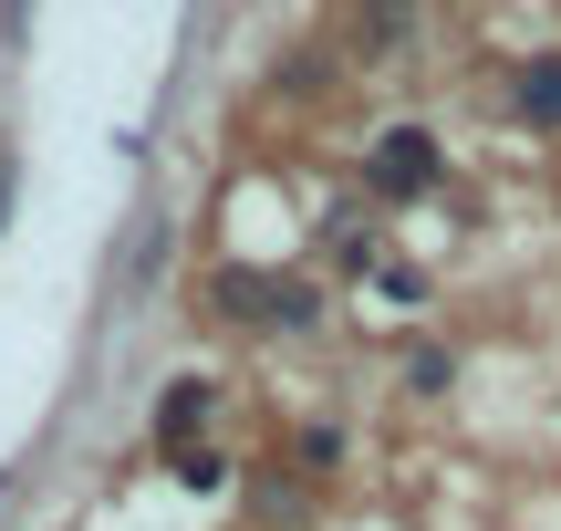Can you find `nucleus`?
Segmentation results:
<instances>
[{
  "mask_svg": "<svg viewBox=\"0 0 561 531\" xmlns=\"http://www.w3.org/2000/svg\"><path fill=\"white\" fill-rule=\"evenodd\" d=\"M208 417H219V386H208V375H178V386H167V396H157V449H167V459H178V449H187V438H198V428H208Z\"/></svg>",
  "mask_w": 561,
  "mask_h": 531,
  "instance_id": "obj_3",
  "label": "nucleus"
},
{
  "mask_svg": "<svg viewBox=\"0 0 561 531\" xmlns=\"http://www.w3.org/2000/svg\"><path fill=\"white\" fill-rule=\"evenodd\" d=\"M364 188H375V199H426V188H437V136H426V125H385V136L364 146Z\"/></svg>",
  "mask_w": 561,
  "mask_h": 531,
  "instance_id": "obj_2",
  "label": "nucleus"
},
{
  "mask_svg": "<svg viewBox=\"0 0 561 531\" xmlns=\"http://www.w3.org/2000/svg\"><path fill=\"white\" fill-rule=\"evenodd\" d=\"M520 115H530V125H561V53H541V63L520 74Z\"/></svg>",
  "mask_w": 561,
  "mask_h": 531,
  "instance_id": "obj_4",
  "label": "nucleus"
},
{
  "mask_svg": "<svg viewBox=\"0 0 561 531\" xmlns=\"http://www.w3.org/2000/svg\"><path fill=\"white\" fill-rule=\"evenodd\" d=\"M405 386H416V396H447V386H458V354L416 344V354H405Z\"/></svg>",
  "mask_w": 561,
  "mask_h": 531,
  "instance_id": "obj_6",
  "label": "nucleus"
},
{
  "mask_svg": "<svg viewBox=\"0 0 561 531\" xmlns=\"http://www.w3.org/2000/svg\"><path fill=\"white\" fill-rule=\"evenodd\" d=\"M208 292H219V313H229V324H280V334H301V324L322 313V292L301 282V271H250V261L208 271Z\"/></svg>",
  "mask_w": 561,
  "mask_h": 531,
  "instance_id": "obj_1",
  "label": "nucleus"
},
{
  "mask_svg": "<svg viewBox=\"0 0 561 531\" xmlns=\"http://www.w3.org/2000/svg\"><path fill=\"white\" fill-rule=\"evenodd\" d=\"M167 470H178L187 490H229V459H219V449H178V459H167Z\"/></svg>",
  "mask_w": 561,
  "mask_h": 531,
  "instance_id": "obj_7",
  "label": "nucleus"
},
{
  "mask_svg": "<svg viewBox=\"0 0 561 531\" xmlns=\"http://www.w3.org/2000/svg\"><path fill=\"white\" fill-rule=\"evenodd\" d=\"M405 32H416V11H405V0H375V11L354 21V42H375V53H396Z\"/></svg>",
  "mask_w": 561,
  "mask_h": 531,
  "instance_id": "obj_5",
  "label": "nucleus"
}]
</instances>
